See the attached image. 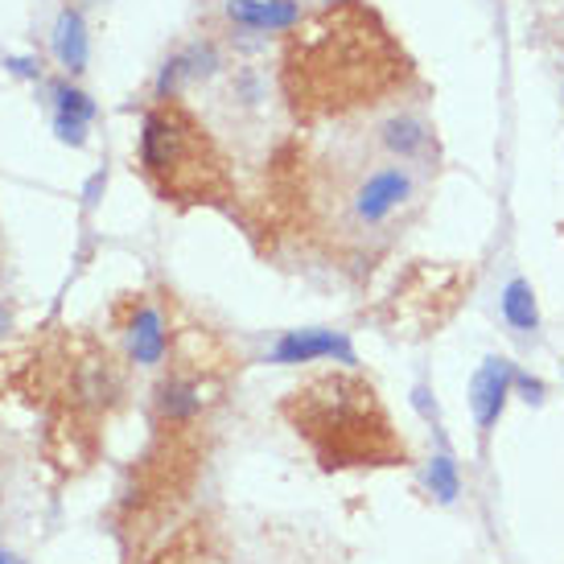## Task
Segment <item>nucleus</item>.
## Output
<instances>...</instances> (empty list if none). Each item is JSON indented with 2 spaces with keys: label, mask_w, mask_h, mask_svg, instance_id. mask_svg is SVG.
Returning <instances> with one entry per match:
<instances>
[{
  "label": "nucleus",
  "mask_w": 564,
  "mask_h": 564,
  "mask_svg": "<svg viewBox=\"0 0 564 564\" xmlns=\"http://www.w3.org/2000/svg\"><path fill=\"white\" fill-rule=\"evenodd\" d=\"M516 388L523 392V400H528V404H540V400H544V383H540V379H532V376H523V371H516Z\"/></svg>",
  "instance_id": "ddd939ff"
},
{
  "label": "nucleus",
  "mask_w": 564,
  "mask_h": 564,
  "mask_svg": "<svg viewBox=\"0 0 564 564\" xmlns=\"http://www.w3.org/2000/svg\"><path fill=\"white\" fill-rule=\"evenodd\" d=\"M54 50H58V63L79 75L87 66V30H83V17L75 9H63L58 25H54Z\"/></svg>",
  "instance_id": "1a4fd4ad"
},
{
  "label": "nucleus",
  "mask_w": 564,
  "mask_h": 564,
  "mask_svg": "<svg viewBox=\"0 0 564 564\" xmlns=\"http://www.w3.org/2000/svg\"><path fill=\"white\" fill-rule=\"evenodd\" d=\"M281 412L293 433L314 449L322 470L404 462V445L392 433L376 388L362 376L322 371L284 395Z\"/></svg>",
  "instance_id": "f03ea898"
},
{
  "label": "nucleus",
  "mask_w": 564,
  "mask_h": 564,
  "mask_svg": "<svg viewBox=\"0 0 564 564\" xmlns=\"http://www.w3.org/2000/svg\"><path fill=\"white\" fill-rule=\"evenodd\" d=\"M276 362H314V359H343L355 362V350L346 346V338L329 334V329H293L284 334L276 350H272Z\"/></svg>",
  "instance_id": "423d86ee"
},
{
  "label": "nucleus",
  "mask_w": 564,
  "mask_h": 564,
  "mask_svg": "<svg viewBox=\"0 0 564 564\" xmlns=\"http://www.w3.org/2000/svg\"><path fill=\"white\" fill-rule=\"evenodd\" d=\"M141 170L170 203H215L231 189L219 144L177 95H158V104L144 111Z\"/></svg>",
  "instance_id": "7ed1b4c3"
},
{
  "label": "nucleus",
  "mask_w": 564,
  "mask_h": 564,
  "mask_svg": "<svg viewBox=\"0 0 564 564\" xmlns=\"http://www.w3.org/2000/svg\"><path fill=\"white\" fill-rule=\"evenodd\" d=\"M379 144H383V153L388 158H400V161H421L429 153V141H433V128L424 124L421 116H412V111H395L388 116L383 124H379Z\"/></svg>",
  "instance_id": "0eeeda50"
},
{
  "label": "nucleus",
  "mask_w": 564,
  "mask_h": 564,
  "mask_svg": "<svg viewBox=\"0 0 564 564\" xmlns=\"http://www.w3.org/2000/svg\"><path fill=\"white\" fill-rule=\"evenodd\" d=\"M284 33L281 91L305 124L371 108L408 79L400 42L359 0L326 4Z\"/></svg>",
  "instance_id": "f257e3e1"
},
{
  "label": "nucleus",
  "mask_w": 564,
  "mask_h": 564,
  "mask_svg": "<svg viewBox=\"0 0 564 564\" xmlns=\"http://www.w3.org/2000/svg\"><path fill=\"white\" fill-rule=\"evenodd\" d=\"M511 388H516V367L499 355H490V359L474 371L470 379V412H474V424H478V433H490L495 424H499L502 408L511 400Z\"/></svg>",
  "instance_id": "39448f33"
},
{
  "label": "nucleus",
  "mask_w": 564,
  "mask_h": 564,
  "mask_svg": "<svg viewBox=\"0 0 564 564\" xmlns=\"http://www.w3.org/2000/svg\"><path fill=\"white\" fill-rule=\"evenodd\" d=\"M502 317H507V326L519 329V334H535V329H540V301H535L532 284L511 281L502 289Z\"/></svg>",
  "instance_id": "9d476101"
},
{
  "label": "nucleus",
  "mask_w": 564,
  "mask_h": 564,
  "mask_svg": "<svg viewBox=\"0 0 564 564\" xmlns=\"http://www.w3.org/2000/svg\"><path fill=\"white\" fill-rule=\"evenodd\" d=\"M128 346H132V359L144 362V367L161 362L170 338H165V322L153 305H137V317L128 322Z\"/></svg>",
  "instance_id": "6e6552de"
},
{
  "label": "nucleus",
  "mask_w": 564,
  "mask_h": 564,
  "mask_svg": "<svg viewBox=\"0 0 564 564\" xmlns=\"http://www.w3.org/2000/svg\"><path fill=\"white\" fill-rule=\"evenodd\" d=\"M0 564H21V561H13V556H0Z\"/></svg>",
  "instance_id": "4468645a"
},
{
  "label": "nucleus",
  "mask_w": 564,
  "mask_h": 564,
  "mask_svg": "<svg viewBox=\"0 0 564 564\" xmlns=\"http://www.w3.org/2000/svg\"><path fill=\"white\" fill-rule=\"evenodd\" d=\"M54 95H58V120H79V124H87L91 120V99L79 91V87H66V83H58L54 87Z\"/></svg>",
  "instance_id": "f8f14e48"
},
{
  "label": "nucleus",
  "mask_w": 564,
  "mask_h": 564,
  "mask_svg": "<svg viewBox=\"0 0 564 564\" xmlns=\"http://www.w3.org/2000/svg\"><path fill=\"white\" fill-rule=\"evenodd\" d=\"M416 198H421V177L412 170V161H379L371 170H362L355 177V186L346 189V227L359 231V236L388 231L408 206H416Z\"/></svg>",
  "instance_id": "20e7f679"
},
{
  "label": "nucleus",
  "mask_w": 564,
  "mask_h": 564,
  "mask_svg": "<svg viewBox=\"0 0 564 564\" xmlns=\"http://www.w3.org/2000/svg\"><path fill=\"white\" fill-rule=\"evenodd\" d=\"M424 482L433 490V499L437 502H454L462 495V474H457L454 457L449 454H437L429 462V474H424Z\"/></svg>",
  "instance_id": "9b49d317"
}]
</instances>
